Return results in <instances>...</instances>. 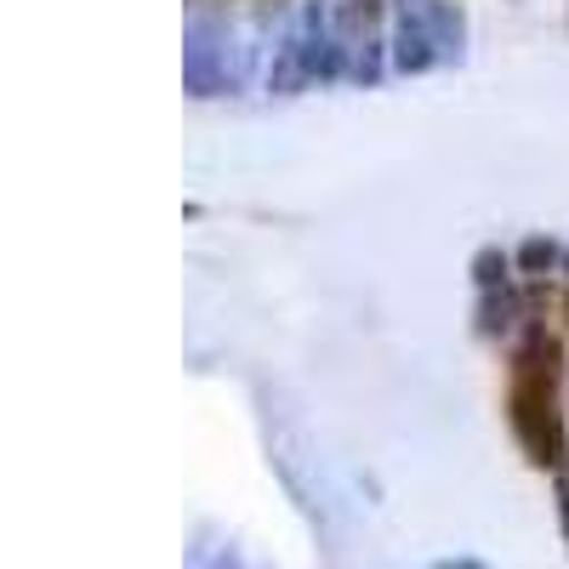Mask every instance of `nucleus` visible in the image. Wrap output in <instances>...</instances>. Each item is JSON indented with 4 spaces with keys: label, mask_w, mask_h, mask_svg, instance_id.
I'll list each match as a JSON object with an SVG mask.
<instances>
[{
    "label": "nucleus",
    "mask_w": 569,
    "mask_h": 569,
    "mask_svg": "<svg viewBox=\"0 0 569 569\" xmlns=\"http://www.w3.org/2000/svg\"><path fill=\"white\" fill-rule=\"evenodd\" d=\"M507 416H512V433H518V445H525V456L536 467L563 461V416H558L552 382H541V376H512Z\"/></svg>",
    "instance_id": "obj_1"
},
{
    "label": "nucleus",
    "mask_w": 569,
    "mask_h": 569,
    "mask_svg": "<svg viewBox=\"0 0 569 569\" xmlns=\"http://www.w3.org/2000/svg\"><path fill=\"white\" fill-rule=\"evenodd\" d=\"M233 34L217 23V18H194L188 23V40H182V80L194 98H222V91L240 86V58L228 52Z\"/></svg>",
    "instance_id": "obj_2"
},
{
    "label": "nucleus",
    "mask_w": 569,
    "mask_h": 569,
    "mask_svg": "<svg viewBox=\"0 0 569 569\" xmlns=\"http://www.w3.org/2000/svg\"><path fill=\"white\" fill-rule=\"evenodd\" d=\"M433 63H439V52H433V34H427L421 0H405L399 29H393V69L399 74H427Z\"/></svg>",
    "instance_id": "obj_3"
},
{
    "label": "nucleus",
    "mask_w": 569,
    "mask_h": 569,
    "mask_svg": "<svg viewBox=\"0 0 569 569\" xmlns=\"http://www.w3.org/2000/svg\"><path fill=\"white\" fill-rule=\"evenodd\" d=\"M337 40L348 46V52H370V46H382V0H342Z\"/></svg>",
    "instance_id": "obj_4"
},
{
    "label": "nucleus",
    "mask_w": 569,
    "mask_h": 569,
    "mask_svg": "<svg viewBox=\"0 0 569 569\" xmlns=\"http://www.w3.org/2000/svg\"><path fill=\"white\" fill-rule=\"evenodd\" d=\"M421 18H427V34H433L439 63H461V40H467L461 7H450V0H421Z\"/></svg>",
    "instance_id": "obj_5"
},
{
    "label": "nucleus",
    "mask_w": 569,
    "mask_h": 569,
    "mask_svg": "<svg viewBox=\"0 0 569 569\" xmlns=\"http://www.w3.org/2000/svg\"><path fill=\"white\" fill-rule=\"evenodd\" d=\"M297 86H308V52H302V34H291L279 46V63L268 69V91L273 98H291Z\"/></svg>",
    "instance_id": "obj_6"
},
{
    "label": "nucleus",
    "mask_w": 569,
    "mask_h": 569,
    "mask_svg": "<svg viewBox=\"0 0 569 569\" xmlns=\"http://www.w3.org/2000/svg\"><path fill=\"white\" fill-rule=\"evenodd\" d=\"M518 297L512 291H485L479 297V313H472V330H479V337H507V330L518 325Z\"/></svg>",
    "instance_id": "obj_7"
},
{
    "label": "nucleus",
    "mask_w": 569,
    "mask_h": 569,
    "mask_svg": "<svg viewBox=\"0 0 569 569\" xmlns=\"http://www.w3.org/2000/svg\"><path fill=\"white\" fill-rule=\"evenodd\" d=\"M507 273H512V257L501 246L472 251V284H479V291H507Z\"/></svg>",
    "instance_id": "obj_8"
},
{
    "label": "nucleus",
    "mask_w": 569,
    "mask_h": 569,
    "mask_svg": "<svg viewBox=\"0 0 569 569\" xmlns=\"http://www.w3.org/2000/svg\"><path fill=\"white\" fill-rule=\"evenodd\" d=\"M512 262L525 268V273H547V268H558V262H563V251H558L552 233H530V240L518 246V257H512Z\"/></svg>",
    "instance_id": "obj_9"
},
{
    "label": "nucleus",
    "mask_w": 569,
    "mask_h": 569,
    "mask_svg": "<svg viewBox=\"0 0 569 569\" xmlns=\"http://www.w3.org/2000/svg\"><path fill=\"white\" fill-rule=\"evenodd\" d=\"M433 569H490V563H479V558H439Z\"/></svg>",
    "instance_id": "obj_10"
},
{
    "label": "nucleus",
    "mask_w": 569,
    "mask_h": 569,
    "mask_svg": "<svg viewBox=\"0 0 569 569\" xmlns=\"http://www.w3.org/2000/svg\"><path fill=\"white\" fill-rule=\"evenodd\" d=\"M563 273H569V251H563Z\"/></svg>",
    "instance_id": "obj_11"
},
{
    "label": "nucleus",
    "mask_w": 569,
    "mask_h": 569,
    "mask_svg": "<svg viewBox=\"0 0 569 569\" xmlns=\"http://www.w3.org/2000/svg\"><path fill=\"white\" fill-rule=\"evenodd\" d=\"M563 313H569V297H563Z\"/></svg>",
    "instance_id": "obj_12"
}]
</instances>
